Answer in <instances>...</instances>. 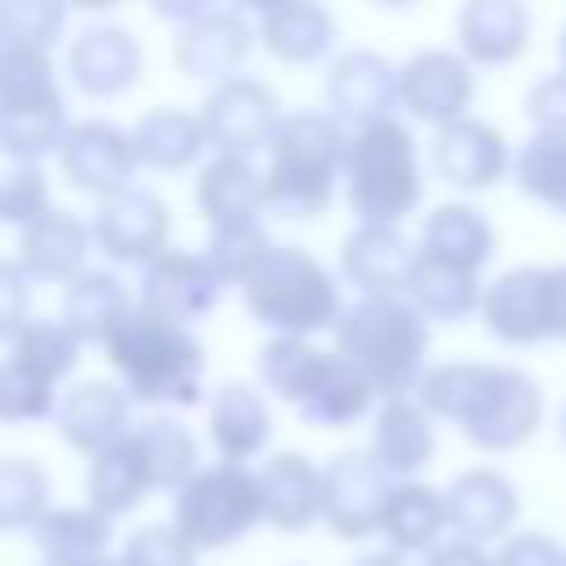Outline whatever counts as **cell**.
<instances>
[{"instance_id": "cell-20", "label": "cell", "mask_w": 566, "mask_h": 566, "mask_svg": "<svg viewBox=\"0 0 566 566\" xmlns=\"http://www.w3.org/2000/svg\"><path fill=\"white\" fill-rule=\"evenodd\" d=\"M416 248L398 226H354L340 239V274L363 296H407Z\"/></svg>"}, {"instance_id": "cell-33", "label": "cell", "mask_w": 566, "mask_h": 566, "mask_svg": "<svg viewBox=\"0 0 566 566\" xmlns=\"http://www.w3.org/2000/svg\"><path fill=\"white\" fill-rule=\"evenodd\" d=\"M133 155L142 168H155V172H177V168H190L208 137H203V124L199 115L190 111H172V106H159V111H146L133 128Z\"/></svg>"}, {"instance_id": "cell-34", "label": "cell", "mask_w": 566, "mask_h": 566, "mask_svg": "<svg viewBox=\"0 0 566 566\" xmlns=\"http://www.w3.org/2000/svg\"><path fill=\"white\" fill-rule=\"evenodd\" d=\"M482 287L486 283H478V274L455 270L447 261H433V256H424L416 248V265H411V279H407V301L424 318H438V323L469 318L482 305Z\"/></svg>"}, {"instance_id": "cell-18", "label": "cell", "mask_w": 566, "mask_h": 566, "mask_svg": "<svg viewBox=\"0 0 566 566\" xmlns=\"http://www.w3.org/2000/svg\"><path fill=\"white\" fill-rule=\"evenodd\" d=\"M433 168L447 186L478 195V190H491L509 177L513 155H509V142L495 124L469 115V119H455V124L433 133Z\"/></svg>"}, {"instance_id": "cell-7", "label": "cell", "mask_w": 566, "mask_h": 566, "mask_svg": "<svg viewBox=\"0 0 566 566\" xmlns=\"http://www.w3.org/2000/svg\"><path fill=\"white\" fill-rule=\"evenodd\" d=\"M261 513V482L248 464H208L199 469L177 495H172V526L186 535V544L199 548H226L243 539Z\"/></svg>"}, {"instance_id": "cell-54", "label": "cell", "mask_w": 566, "mask_h": 566, "mask_svg": "<svg viewBox=\"0 0 566 566\" xmlns=\"http://www.w3.org/2000/svg\"><path fill=\"white\" fill-rule=\"evenodd\" d=\"M557 433H562V442H566V402H562V411H557Z\"/></svg>"}, {"instance_id": "cell-35", "label": "cell", "mask_w": 566, "mask_h": 566, "mask_svg": "<svg viewBox=\"0 0 566 566\" xmlns=\"http://www.w3.org/2000/svg\"><path fill=\"white\" fill-rule=\"evenodd\" d=\"M371 402H376V389L363 380V371L354 363H345L332 349L323 371H318V380H314V389L305 394V402L296 411L318 429H345V424L363 420L371 411Z\"/></svg>"}, {"instance_id": "cell-40", "label": "cell", "mask_w": 566, "mask_h": 566, "mask_svg": "<svg viewBox=\"0 0 566 566\" xmlns=\"http://www.w3.org/2000/svg\"><path fill=\"white\" fill-rule=\"evenodd\" d=\"M327 354L332 349H318L305 336H270L261 349V380H265V389H274V398L301 407L305 394L314 389Z\"/></svg>"}, {"instance_id": "cell-19", "label": "cell", "mask_w": 566, "mask_h": 566, "mask_svg": "<svg viewBox=\"0 0 566 566\" xmlns=\"http://www.w3.org/2000/svg\"><path fill=\"white\" fill-rule=\"evenodd\" d=\"M66 75L88 97H119L142 75V44L124 27H84L66 49Z\"/></svg>"}, {"instance_id": "cell-53", "label": "cell", "mask_w": 566, "mask_h": 566, "mask_svg": "<svg viewBox=\"0 0 566 566\" xmlns=\"http://www.w3.org/2000/svg\"><path fill=\"white\" fill-rule=\"evenodd\" d=\"M349 566H407L398 553H389V548H380V553H363V557H354Z\"/></svg>"}, {"instance_id": "cell-48", "label": "cell", "mask_w": 566, "mask_h": 566, "mask_svg": "<svg viewBox=\"0 0 566 566\" xmlns=\"http://www.w3.org/2000/svg\"><path fill=\"white\" fill-rule=\"evenodd\" d=\"M31 323V279L18 261L0 256V340H13Z\"/></svg>"}, {"instance_id": "cell-43", "label": "cell", "mask_w": 566, "mask_h": 566, "mask_svg": "<svg viewBox=\"0 0 566 566\" xmlns=\"http://www.w3.org/2000/svg\"><path fill=\"white\" fill-rule=\"evenodd\" d=\"M66 9L57 0H0V49L49 53L62 35Z\"/></svg>"}, {"instance_id": "cell-47", "label": "cell", "mask_w": 566, "mask_h": 566, "mask_svg": "<svg viewBox=\"0 0 566 566\" xmlns=\"http://www.w3.org/2000/svg\"><path fill=\"white\" fill-rule=\"evenodd\" d=\"M119 566H195V548L177 526H142L128 535Z\"/></svg>"}, {"instance_id": "cell-4", "label": "cell", "mask_w": 566, "mask_h": 566, "mask_svg": "<svg viewBox=\"0 0 566 566\" xmlns=\"http://www.w3.org/2000/svg\"><path fill=\"white\" fill-rule=\"evenodd\" d=\"M111 367L124 380V394L133 402H177L190 407L199 402V385H203V345L190 327H177L142 305L128 310V318L111 332V340L102 345Z\"/></svg>"}, {"instance_id": "cell-37", "label": "cell", "mask_w": 566, "mask_h": 566, "mask_svg": "<svg viewBox=\"0 0 566 566\" xmlns=\"http://www.w3.org/2000/svg\"><path fill=\"white\" fill-rule=\"evenodd\" d=\"M133 438H137V447L146 455V469H150L155 491H181L199 473L195 438L172 416H146L142 424H133Z\"/></svg>"}, {"instance_id": "cell-44", "label": "cell", "mask_w": 566, "mask_h": 566, "mask_svg": "<svg viewBox=\"0 0 566 566\" xmlns=\"http://www.w3.org/2000/svg\"><path fill=\"white\" fill-rule=\"evenodd\" d=\"M53 407H57V385L53 380H44L40 371H31L18 358H4L0 363V420L4 424L40 420Z\"/></svg>"}, {"instance_id": "cell-21", "label": "cell", "mask_w": 566, "mask_h": 566, "mask_svg": "<svg viewBox=\"0 0 566 566\" xmlns=\"http://www.w3.org/2000/svg\"><path fill=\"white\" fill-rule=\"evenodd\" d=\"M133 398L124 394V385L111 380H80L62 402H57V438L84 455H97L106 447H115L119 438L133 433L128 420Z\"/></svg>"}, {"instance_id": "cell-10", "label": "cell", "mask_w": 566, "mask_h": 566, "mask_svg": "<svg viewBox=\"0 0 566 566\" xmlns=\"http://www.w3.org/2000/svg\"><path fill=\"white\" fill-rule=\"evenodd\" d=\"M478 318L504 345L553 340V265H517L482 287Z\"/></svg>"}, {"instance_id": "cell-14", "label": "cell", "mask_w": 566, "mask_h": 566, "mask_svg": "<svg viewBox=\"0 0 566 566\" xmlns=\"http://www.w3.org/2000/svg\"><path fill=\"white\" fill-rule=\"evenodd\" d=\"M57 168L84 195H97V199L119 195L133 186L128 177L137 168L133 137L128 128L106 124V119H75L57 146Z\"/></svg>"}, {"instance_id": "cell-51", "label": "cell", "mask_w": 566, "mask_h": 566, "mask_svg": "<svg viewBox=\"0 0 566 566\" xmlns=\"http://www.w3.org/2000/svg\"><path fill=\"white\" fill-rule=\"evenodd\" d=\"M424 566H495V553L469 539H442L433 553H424Z\"/></svg>"}, {"instance_id": "cell-6", "label": "cell", "mask_w": 566, "mask_h": 566, "mask_svg": "<svg viewBox=\"0 0 566 566\" xmlns=\"http://www.w3.org/2000/svg\"><path fill=\"white\" fill-rule=\"evenodd\" d=\"M424 195L416 137L407 124L385 119L349 133L345 150V199L358 226H398Z\"/></svg>"}, {"instance_id": "cell-50", "label": "cell", "mask_w": 566, "mask_h": 566, "mask_svg": "<svg viewBox=\"0 0 566 566\" xmlns=\"http://www.w3.org/2000/svg\"><path fill=\"white\" fill-rule=\"evenodd\" d=\"M495 566H566V548L544 531H513L495 548Z\"/></svg>"}, {"instance_id": "cell-5", "label": "cell", "mask_w": 566, "mask_h": 566, "mask_svg": "<svg viewBox=\"0 0 566 566\" xmlns=\"http://www.w3.org/2000/svg\"><path fill=\"white\" fill-rule=\"evenodd\" d=\"M248 314L270 327L274 336H314L323 327H336L345 305H340V287L327 274V265H318V256H310L305 248L292 243H274L239 283Z\"/></svg>"}, {"instance_id": "cell-31", "label": "cell", "mask_w": 566, "mask_h": 566, "mask_svg": "<svg viewBox=\"0 0 566 566\" xmlns=\"http://www.w3.org/2000/svg\"><path fill=\"white\" fill-rule=\"evenodd\" d=\"M256 35L270 49V57H279V62H318L336 44V22L323 4L283 0V4L261 9Z\"/></svg>"}, {"instance_id": "cell-32", "label": "cell", "mask_w": 566, "mask_h": 566, "mask_svg": "<svg viewBox=\"0 0 566 566\" xmlns=\"http://www.w3.org/2000/svg\"><path fill=\"white\" fill-rule=\"evenodd\" d=\"M150 491H155V482H150L146 455L133 433L88 460V509H97L102 517L133 513Z\"/></svg>"}, {"instance_id": "cell-9", "label": "cell", "mask_w": 566, "mask_h": 566, "mask_svg": "<svg viewBox=\"0 0 566 566\" xmlns=\"http://www.w3.org/2000/svg\"><path fill=\"white\" fill-rule=\"evenodd\" d=\"M473 93V66L455 49H420L398 66V106L420 124L447 128L455 119H469Z\"/></svg>"}, {"instance_id": "cell-12", "label": "cell", "mask_w": 566, "mask_h": 566, "mask_svg": "<svg viewBox=\"0 0 566 566\" xmlns=\"http://www.w3.org/2000/svg\"><path fill=\"white\" fill-rule=\"evenodd\" d=\"M93 243L119 261V265H150L155 256L168 252V230H172V217H168V203L142 186H128L119 195H106L93 212Z\"/></svg>"}, {"instance_id": "cell-45", "label": "cell", "mask_w": 566, "mask_h": 566, "mask_svg": "<svg viewBox=\"0 0 566 566\" xmlns=\"http://www.w3.org/2000/svg\"><path fill=\"white\" fill-rule=\"evenodd\" d=\"M274 248V239L265 234L261 221L252 226H226V230H212L208 234V265L221 274V283H243V274Z\"/></svg>"}, {"instance_id": "cell-17", "label": "cell", "mask_w": 566, "mask_h": 566, "mask_svg": "<svg viewBox=\"0 0 566 566\" xmlns=\"http://www.w3.org/2000/svg\"><path fill=\"white\" fill-rule=\"evenodd\" d=\"M252 35L256 31L248 27V18L239 9H208L190 27H177L172 62L181 75L212 80V88H217L226 80H239V66L252 53Z\"/></svg>"}, {"instance_id": "cell-29", "label": "cell", "mask_w": 566, "mask_h": 566, "mask_svg": "<svg viewBox=\"0 0 566 566\" xmlns=\"http://www.w3.org/2000/svg\"><path fill=\"white\" fill-rule=\"evenodd\" d=\"M133 305H137V301L128 296V287H124L115 274H106V270H84L80 279L66 283V292H62V318H57V323H62L80 345H106L111 332L128 318Z\"/></svg>"}, {"instance_id": "cell-1", "label": "cell", "mask_w": 566, "mask_h": 566, "mask_svg": "<svg viewBox=\"0 0 566 566\" xmlns=\"http://www.w3.org/2000/svg\"><path fill=\"white\" fill-rule=\"evenodd\" d=\"M416 402L438 416L460 424V433L478 451H513L535 438L544 424V389L531 371L509 367V363H438L424 371Z\"/></svg>"}, {"instance_id": "cell-24", "label": "cell", "mask_w": 566, "mask_h": 566, "mask_svg": "<svg viewBox=\"0 0 566 566\" xmlns=\"http://www.w3.org/2000/svg\"><path fill=\"white\" fill-rule=\"evenodd\" d=\"M195 203L212 230L226 226H252L265 212V172L252 168V159L217 155L212 164L199 168L195 181Z\"/></svg>"}, {"instance_id": "cell-26", "label": "cell", "mask_w": 566, "mask_h": 566, "mask_svg": "<svg viewBox=\"0 0 566 566\" xmlns=\"http://www.w3.org/2000/svg\"><path fill=\"white\" fill-rule=\"evenodd\" d=\"M93 243V230L71 217V212H49L40 217L35 226L22 230L18 239V265L27 279H40V283H57V279H80L84 274V252Z\"/></svg>"}, {"instance_id": "cell-27", "label": "cell", "mask_w": 566, "mask_h": 566, "mask_svg": "<svg viewBox=\"0 0 566 566\" xmlns=\"http://www.w3.org/2000/svg\"><path fill=\"white\" fill-rule=\"evenodd\" d=\"M416 248L424 256H433V261H447L455 270L482 274L486 261L495 256V230H491V221L473 203H438L424 217Z\"/></svg>"}, {"instance_id": "cell-22", "label": "cell", "mask_w": 566, "mask_h": 566, "mask_svg": "<svg viewBox=\"0 0 566 566\" xmlns=\"http://www.w3.org/2000/svg\"><path fill=\"white\" fill-rule=\"evenodd\" d=\"M455 40L469 66L517 62L531 40V9L517 0H469L455 18Z\"/></svg>"}, {"instance_id": "cell-15", "label": "cell", "mask_w": 566, "mask_h": 566, "mask_svg": "<svg viewBox=\"0 0 566 566\" xmlns=\"http://www.w3.org/2000/svg\"><path fill=\"white\" fill-rule=\"evenodd\" d=\"M442 500H447V526L455 531V539H469L482 548L495 539L504 544L517 526V513H522L513 478L491 469V464L455 473L451 486L442 491Z\"/></svg>"}, {"instance_id": "cell-25", "label": "cell", "mask_w": 566, "mask_h": 566, "mask_svg": "<svg viewBox=\"0 0 566 566\" xmlns=\"http://www.w3.org/2000/svg\"><path fill=\"white\" fill-rule=\"evenodd\" d=\"M376 464L398 478V482H416V473L433 460V416L416 402V398H394L380 402L376 424H371V447Z\"/></svg>"}, {"instance_id": "cell-3", "label": "cell", "mask_w": 566, "mask_h": 566, "mask_svg": "<svg viewBox=\"0 0 566 566\" xmlns=\"http://www.w3.org/2000/svg\"><path fill=\"white\" fill-rule=\"evenodd\" d=\"M349 133L323 111H287L265 164V212L287 221L323 217L336 181L345 177Z\"/></svg>"}, {"instance_id": "cell-13", "label": "cell", "mask_w": 566, "mask_h": 566, "mask_svg": "<svg viewBox=\"0 0 566 566\" xmlns=\"http://www.w3.org/2000/svg\"><path fill=\"white\" fill-rule=\"evenodd\" d=\"M327 115L340 128H371L398 111V66L376 49H349L327 71Z\"/></svg>"}, {"instance_id": "cell-2", "label": "cell", "mask_w": 566, "mask_h": 566, "mask_svg": "<svg viewBox=\"0 0 566 566\" xmlns=\"http://www.w3.org/2000/svg\"><path fill=\"white\" fill-rule=\"evenodd\" d=\"M336 354L363 371L380 402L411 398L429 371V318L407 296H363L336 323Z\"/></svg>"}, {"instance_id": "cell-8", "label": "cell", "mask_w": 566, "mask_h": 566, "mask_svg": "<svg viewBox=\"0 0 566 566\" xmlns=\"http://www.w3.org/2000/svg\"><path fill=\"white\" fill-rule=\"evenodd\" d=\"M199 124H203V137L217 155L252 159L256 150H270V142L283 124V111H279V97H274L270 84H261L252 75H239V80L217 84L203 97Z\"/></svg>"}, {"instance_id": "cell-36", "label": "cell", "mask_w": 566, "mask_h": 566, "mask_svg": "<svg viewBox=\"0 0 566 566\" xmlns=\"http://www.w3.org/2000/svg\"><path fill=\"white\" fill-rule=\"evenodd\" d=\"M35 544L44 553V562H66V566H88L111 557V517H102L97 509H49L35 522Z\"/></svg>"}, {"instance_id": "cell-49", "label": "cell", "mask_w": 566, "mask_h": 566, "mask_svg": "<svg viewBox=\"0 0 566 566\" xmlns=\"http://www.w3.org/2000/svg\"><path fill=\"white\" fill-rule=\"evenodd\" d=\"M526 119L535 124V133L566 137V71L544 75V80L531 84V93H526Z\"/></svg>"}, {"instance_id": "cell-42", "label": "cell", "mask_w": 566, "mask_h": 566, "mask_svg": "<svg viewBox=\"0 0 566 566\" xmlns=\"http://www.w3.org/2000/svg\"><path fill=\"white\" fill-rule=\"evenodd\" d=\"M13 354L9 358H18V363H27L31 371H40L44 380H62V376H71L75 371V363H80V340L62 327V323H44V318H31L13 340Z\"/></svg>"}, {"instance_id": "cell-55", "label": "cell", "mask_w": 566, "mask_h": 566, "mask_svg": "<svg viewBox=\"0 0 566 566\" xmlns=\"http://www.w3.org/2000/svg\"><path fill=\"white\" fill-rule=\"evenodd\" d=\"M557 57H562V71H566V27H562V40H557Z\"/></svg>"}, {"instance_id": "cell-11", "label": "cell", "mask_w": 566, "mask_h": 566, "mask_svg": "<svg viewBox=\"0 0 566 566\" xmlns=\"http://www.w3.org/2000/svg\"><path fill=\"white\" fill-rule=\"evenodd\" d=\"M394 478L376 464L371 451H340L323 469V522L336 539L380 535V513L389 504Z\"/></svg>"}, {"instance_id": "cell-16", "label": "cell", "mask_w": 566, "mask_h": 566, "mask_svg": "<svg viewBox=\"0 0 566 566\" xmlns=\"http://www.w3.org/2000/svg\"><path fill=\"white\" fill-rule=\"evenodd\" d=\"M221 274L208 265L203 252H181V248H168L164 256H155L146 270H142V296L137 305L177 323V327H190L195 318H203L217 301H221Z\"/></svg>"}, {"instance_id": "cell-28", "label": "cell", "mask_w": 566, "mask_h": 566, "mask_svg": "<svg viewBox=\"0 0 566 566\" xmlns=\"http://www.w3.org/2000/svg\"><path fill=\"white\" fill-rule=\"evenodd\" d=\"M208 438H212V447H217V455L226 464L252 460L270 442V407H265V398L243 380H226L212 394V407H208Z\"/></svg>"}, {"instance_id": "cell-30", "label": "cell", "mask_w": 566, "mask_h": 566, "mask_svg": "<svg viewBox=\"0 0 566 566\" xmlns=\"http://www.w3.org/2000/svg\"><path fill=\"white\" fill-rule=\"evenodd\" d=\"M447 526V500L429 482H394L389 504L380 513V535L385 548L407 557V553H433Z\"/></svg>"}, {"instance_id": "cell-23", "label": "cell", "mask_w": 566, "mask_h": 566, "mask_svg": "<svg viewBox=\"0 0 566 566\" xmlns=\"http://www.w3.org/2000/svg\"><path fill=\"white\" fill-rule=\"evenodd\" d=\"M261 513L274 531H305L323 517V469L301 451H279L256 469Z\"/></svg>"}, {"instance_id": "cell-41", "label": "cell", "mask_w": 566, "mask_h": 566, "mask_svg": "<svg viewBox=\"0 0 566 566\" xmlns=\"http://www.w3.org/2000/svg\"><path fill=\"white\" fill-rule=\"evenodd\" d=\"M49 513V478L35 460L4 455L0 460V531H35Z\"/></svg>"}, {"instance_id": "cell-46", "label": "cell", "mask_w": 566, "mask_h": 566, "mask_svg": "<svg viewBox=\"0 0 566 566\" xmlns=\"http://www.w3.org/2000/svg\"><path fill=\"white\" fill-rule=\"evenodd\" d=\"M49 212H53V199L40 164H13L9 172H0V226L27 230Z\"/></svg>"}, {"instance_id": "cell-39", "label": "cell", "mask_w": 566, "mask_h": 566, "mask_svg": "<svg viewBox=\"0 0 566 566\" xmlns=\"http://www.w3.org/2000/svg\"><path fill=\"white\" fill-rule=\"evenodd\" d=\"M513 181L526 199L544 203L548 212L566 217V137L531 133L513 150Z\"/></svg>"}, {"instance_id": "cell-52", "label": "cell", "mask_w": 566, "mask_h": 566, "mask_svg": "<svg viewBox=\"0 0 566 566\" xmlns=\"http://www.w3.org/2000/svg\"><path fill=\"white\" fill-rule=\"evenodd\" d=\"M553 340H566V265H553Z\"/></svg>"}, {"instance_id": "cell-38", "label": "cell", "mask_w": 566, "mask_h": 566, "mask_svg": "<svg viewBox=\"0 0 566 566\" xmlns=\"http://www.w3.org/2000/svg\"><path fill=\"white\" fill-rule=\"evenodd\" d=\"M49 106H66L49 53H35V49H0V115H13V111H49Z\"/></svg>"}]
</instances>
